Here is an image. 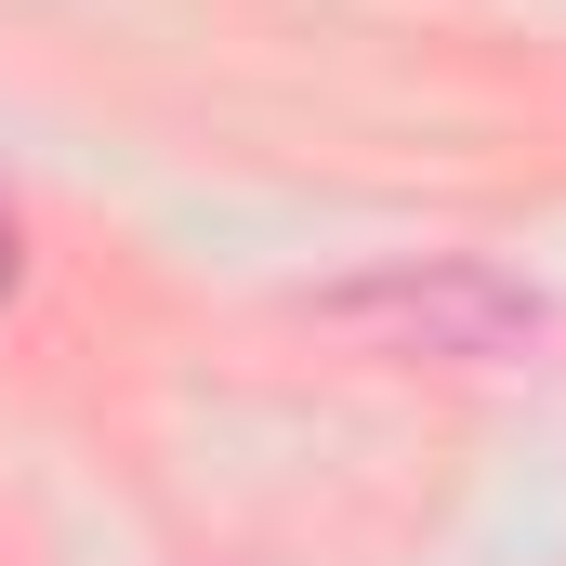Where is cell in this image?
<instances>
[{
    "mask_svg": "<svg viewBox=\"0 0 566 566\" xmlns=\"http://www.w3.org/2000/svg\"><path fill=\"white\" fill-rule=\"evenodd\" d=\"M316 329H343L369 356H527L541 343V303L501 264L434 251V264H382V277H356V290H316Z\"/></svg>",
    "mask_w": 566,
    "mask_h": 566,
    "instance_id": "cell-1",
    "label": "cell"
},
{
    "mask_svg": "<svg viewBox=\"0 0 566 566\" xmlns=\"http://www.w3.org/2000/svg\"><path fill=\"white\" fill-rule=\"evenodd\" d=\"M0 303H13V224H0Z\"/></svg>",
    "mask_w": 566,
    "mask_h": 566,
    "instance_id": "cell-2",
    "label": "cell"
}]
</instances>
